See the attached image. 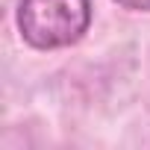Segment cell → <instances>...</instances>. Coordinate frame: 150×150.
<instances>
[{
    "instance_id": "obj_1",
    "label": "cell",
    "mask_w": 150,
    "mask_h": 150,
    "mask_svg": "<svg viewBox=\"0 0 150 150\" xmlns=\"http://www.w3.org/2000/svg\"><path fill=\"white\" fill-rule=\"evenodd\" d=\"M15 21L33 50L71 47L88 33L91 0H21Z\"/></svg>"
},
{
    "instance_id": "obj_2",
    "label": "cell",
    "mask_w": 150,
    "mask_h": 150,
    "mask_svg": "<svg viewBox=\"0 0 150 150\" xmlns=\"http://www.w3.org/2000/svg\"><path fill=\"white\" fill-rule=\"evenodd\" d=\"M121 9H129V12H150V0H112Z\"/></svg>"
}]
</instances>
